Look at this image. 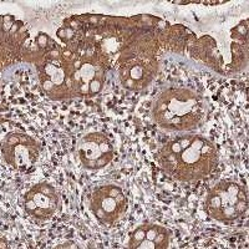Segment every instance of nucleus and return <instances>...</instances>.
Here are the masks:
<instances>
[{"label":"nucleus","mask_w":249,"mask_h":249,"mask_svg":"<svg viewBox=\"0 0 249 249\" xmlns=\"http://www.w3.org/2000/svg\"><path fill=\"white\" fill-rule=\"evenodd\" d=\"M160 163L173 178L197 181L213 172L217 166V151L210 140L198 135H183L164 144Z\"/></svg>","instance_id":"f257e3e1"},{"label":"nucleus","mask_w":249,"mask_h":249,"mask_svg":"<svg viewBox=\"0 0 249 249\" xmlns=\"http://www.w3.org/2000/svg\"><path fill=\"white\" fill-rule=\"evenodd\" d=\"M206 101L190 89L162 91L153 104V120L161 128L173 132L193 130L203 120Z\"/></svg>","instance_id":"f03ea898"},{"label":"nucleus","mask_w":249,"mask_h":249,"mask_svg":"<svg viewBox=\"0 0 249 249\" xmlns=\"http://www.w3.org/2000/svg\"><path fill=\"white\" fill-rule=\"evenodd\" d=\"M248 210V196L243 186L234 181H222L208 193L206 211L218 222H231Z\"/></svg>","instance_id":"7ed1b4c3"},{"label":"nucleus","mask_w":249,"mask_h":249,"mask_svg":"<svg viewBox=\"0 0 249 249\" xmlns=\"http://www.w3.org/2000/svg\"><path fill=\"white\" fill-rule=\"evenodd\" d=\"M40 81L49 97L55 100L72 96V62L59 53H53L40 69Z\"/></svg>","instance_id":"20e7f679"},{"label":"nucleus","mask_w":249,"mask_h":249,"mask_svg":"<svg viewBox=\"0 0 249 249\" xmlns=\"http://www.w3.org/2000/svg\"><path fill=\"white\" fill-rule=\"evenodd\" d=\"M127 197L115 184L99 187L91 195V212L104 224H112L119 221L127 211Z\"/></svg>","instance_id":"39448f33"},{"label":"nucleus","mask_w":249,"mask_h":249,"mask_svg":"<svg viewBox=\"0 0 249 249\" xmlns=\"http://www.w3.org/2000/svg\"><path fill=\"white\" fill-rule=\"evenodd\" d=\"M105 81V68L92 55H81L72 61L74 93L93 96L100 92Z\"/></svg>","instance_id":"423d86ee"},{"label":"nucleus","mask_w":249,"mask_h":249,"mask_svg":"<svg viewBox=\"0 0 249 249\" xmlns=\"http://www.w3.org/2000/svg\"><path fill=\"white\" fill-rule=\"evenodd\" d=\"M1 153L12 167L26 171L34 166L39 157V144L26 133L12 132L4 139Z\"/></svg>","instance_id":"0eeeda50"},{"label":"nucleus","mask_w":249,"mask_h":249,"mask_svg":"<svg viewBox=\"0 0 249 249\" xmlns=\"http://www.w3.org/2000/svg\"><path fill=\"white\" fill-rule=\"evenodd\" d=\"M77 153L84 167L88 170H100L112 161V142L105 133H88L77 143Z\"/></svg>","instance_id":"6e6552de"},{"label":"nucleus","mask_w":249,"mask_h":249,"mask_svg":"<svg viewBox=\"0 0 249 249\" xmlns=\"http://www.w3.org/2000/svg\"><path fill=\"white\" fill-rule=\"evenodd\" d=\"M24 210L36 219H48L59 210L60 198L56 190L49 183H39L26 192Z\"/></svg>","instance_id":"1a4fd4ad"},{"label":"nucleus","mask_w":249,"mask_h":249,"mask_svg":"<svg viewBox=\"0 0 249 249\" xmlns=\"http://www.w3.org/2000/svg\"><path fill=\"white\" fill-rule=\"evenodd\" d=\"M156 61L151 57H137L124 64L121 69L122 85L130 90L143 89L152 81L156 74Z\"/></svg>","instance_id":"9d476101"},{"label":"nucleus","mask_w":249,"mask_h":249,"mask_svg":"<svg viewBox=\"0 0 249 249\" xmlns=\"http://www.w3.org/2000/svg\"><path fill=\"white\" fill-rule=\"evenodd\" d=\"M171 241L167 228L159 224H141L132 231L128 238V248L132 249H163Z\"/></svg>","instance_id":"9b49d317"}]
</instances>
